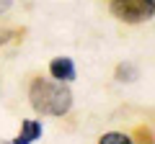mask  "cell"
I'll list each match as a JSON object with an SVG mask.
<instances>
[{"label": "cell", "mask_w": 155, "mask_h": 144, "mask_svg": "<svg viewBox=\"0 0 155 144\" xmlns=\"http://www.w3.org/2000/svg\"><path fill=\"white\" fill-rule=\"evenodd\" d=\"M98 144H132V139L127 134H119V131H109L98 139Z\"/></svg>", "instance_id": "cell-6"}, {"label": "cell", "mask_w": 155, "mask_h": 144, "mask_svg": "<svg viewBox=\"0 0 155 144\" xmlns=\"http://www.w3.org/2000/svg\"><path fill=\"white\" fill-rule=\"evenodd\" d=\"M111 13L124 23H142L153 18L155 5L147 0H111Z\"/></svg>", "instance_id": "cell-2"}, {"label": "cell", "mask_w": 155, "mask_h": 144, "mask_svg": "<svg viewBox=\"0 0 155 144\" xmlns=\"http://www.w3.org/2000/svg\"><path fill=\"white\" fill-rule=\"evenodd\" d=\"M140 77V72H137V67L132 64V62H122V64L116 67V80L119 83H132V80H137Z\"/></svg>", "instance_id": "cell-5"}, {"label": "cell", "mask_w": 155, "mask_h": 144, "mask_svg": "<svg viewBox=\"0 0 155 144\" xmlns=\"http://www.w3.org/2000/svg\"><path fill=\"white\" fill-rule=\"evenodd\" d=\"M18 36V31L16 28H0V46L3 44H8V41H13Z\"/></svg>", "instance_id": "cell-7"}, {"label": "cell", "mask_w": 155, "mask_h": 144, "mask_svg": "<svg viewBox=\"0 0 155 144\" xmlns=\"http://www.w3.org/2000/svg\"><path fill=\"white\" fill-rule=\"evenodd\" d=\"M11 5H13V0H0V13H5Z\"/></svg>", "instance_id": "cell-8"}, {"label": "cell", "mask_w": 155, "mask_h": 144, "mask_svg": "<svg viewBox=\"0 0 155 144\" xmlns=\"http://www.w3.org/2000/svg\"><path fill=\"white\" fill-rule=\"evenodd\" d=\"M147 3H150V5H155V0H147Z\"/></svg>", "instance_id": "cell-9"}, {"label": "cell", "mask_w": 155, "mask_h": 144, "mask_svg": "<svg viewBox=\"0 0 155 144\" xmlns=\"http://www.w3.org/2000/svg\"><path fill=\"white\" fill-rule=\"evenodd\" d=\"M28 100H31V108L41 116H65L72 108V93L67 83L60 80L36 77L28 88Z\"/></svg>", "instance_id": "cell-1"}, {"label": "cell", "mask_w": 155, "mask_h": 144, "mask_svg": "<svg viewBox=\"0 0 155 144\" xmlns=\"http://www.w3.org/2000/svg\"><path fill=\"white\" fill-rule=\"evenodd\" d=\"M41 131H44L41 121L26 118V121H21V134H18L13 142H8V144H31V142H36V139L41 136Z\"/></svg>", "instance_id": "cell-4"}, {"label": "cell", "mask_w": 155, "mask_h": 144, "mask_svg": "<svg viewBox=\"0 0 155 144\" xmlns=\"http://www.w3.org/2000/svg\"><path fill=\"white\" fill-rule=\"evenodd\" d=\"M49 75L54 80H60V83H70V80H75V75H78L75 62H72L70 57H54V59L49 62Z\"/></svg>", "instance_id": "cell-3"}]
</instances>
